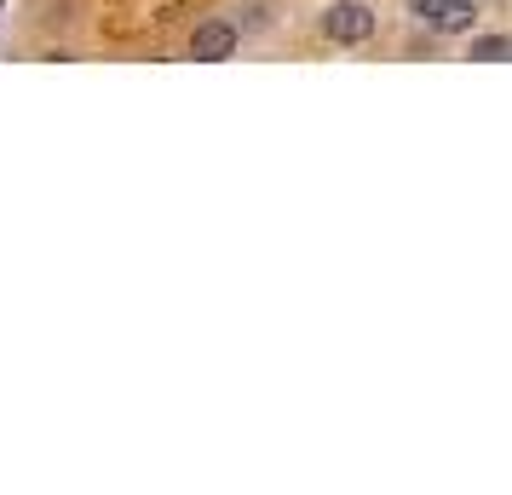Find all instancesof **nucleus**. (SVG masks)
<instances>
[{
	"mask_svg": "<svg viewBox=\"0 0 512 495\" xmlns=\"http://www.w3.org/2000/svg\"><path fill=\"white\" fill-rule=\"evenodd\" d=\"M323 29H328V41L357 47V41H369V35H374V12L363 6V0H334V6H328V18H323Z\"/></svg>",
	"mask_w": 512,
	"mask_h": 495,
	"instance_id": "f257e3e1",
	"label": "nucleus"
},
{
	"mask_svg": "<svg viewBox=\"0 0 512 495\" xmlns=\"http://www.w3.org/2000/svg\"><path fill=\"white\" fill-rule=\"evenodd\" d=\"M409 6H415V18H426L443 35H455V29L472 24V0H409Z\"/></svg>",
	"mask_w": 512,
	"mask_h": 495,
	"instance_id": "f03ea898",
	"label": "nucleus"
},
{
	"mask_svg": "<svg viewBox=\"0 0 512 495\" xmlns=\"http://www.w3.org/2000/svg\"><path fill=\"white\" fill-rule=\"evenodd\" d=\"M472 58H512V41L489 35V41H472Z\"/></svg>",
	"mask_w": 512,
	"mask_h": 495,
	"instance_id": "20e7f679",
	"label": "nucleus"
},
{
	"mask_svg": "<svg viewBox=\"0 0 512 495\" xmlns=\"http://www.w3.org/2000/svg\"><path fill=\"white\" fill-rule=\"evenodd\" d=\"M231 52H236V29L231 24H196V35H190V58L219 64V58H231Z\"/></svg>",
	"mask_w": 512,
	"mask_h": 495,
	"instance_id": "7ed1b4c3",
	"label": "nucleus"
}]
</instances>
